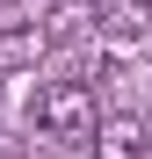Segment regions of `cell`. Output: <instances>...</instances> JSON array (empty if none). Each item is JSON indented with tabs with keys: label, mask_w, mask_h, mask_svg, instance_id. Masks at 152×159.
Wrapping results in <instances>:
<instances>
[{
	"label": "cell",
	"mask_w": 152,
	"mask_h": 159,
	"mask_svg": "<svg viewBox=\"0 0 152 159\" xmlns=\"http://www.w3.org/2000/svg\"><path fill=\"white\" fill-rule=\"evenodd\" d=\"M94 87H80V80H51V87L36 94V130L44 138H65V145H94Z\"/></svg>",
	"instance_id": "6da1fadb"
},
{
	"label": "cell",
	"mask_w": 152,
	"mask_h": 159,
	"mask_svg": "<svg viewBox=\"0 0 152 159\" xmlns=\"http://www.w3.org/2000/svg\"><path fill=\"white\" fill-rule=\"evenodd\" d=\"M51 51V29L22 7H0V72H29L36 58Z\"/></svg>",
	"instance_id": "7a4b0ae2"
},
{
	"label": "cell",
	"mask_w": 152,
	"mask_h": 159,
	"mask_svg": "<svg viewBox=\"0 0 152 159\" xmlns=\"http://www.w3.org/2000/svg\"><path fill=\"white\" fill-rule=\"evenodd\" d=\"M94 159H152V130L138 116H101L94 123Z\"/></svg>",
	"instance_id": "3957f363"
},
{
	"label": "cell",
	"mask_w": 152,
	"mask_h": 159,
	"mask_svg": "<svg viewBox=\"0 0 152 159\" xmlns=\"http://www.w3.org/2000/svg\"><path fill=\"white\" fill-rule=\"evenodd\" d=\"M94 29L109 36V43L152 36V0H94Z\"/></svg>",
	"instance_id": "277c9868"
},
{
	"label": "cell",
	"mask_w": 152,
	"mask_h": 159,
	"mask_svg": "<svg viewBox=\"0 0 152 159\" xmlns=\"http://www.w3.org/2000/svg\"><path fill=\"white\" fill-rule=\"evenodd\" d=\"M65 7H94V0H65Z\"/></svg>",
	"instance_id": "5b68a950"
}]
</instances>
